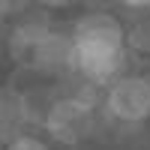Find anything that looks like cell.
I'll use <instances>...</instances> for the list:
<instances>
[{"label": "cell", "instance_id": "cell-1", "mask_svg": "<svg viewBox=\"0 0 150 150\" xmlns=\"http://www.w3.org/2000/svg\"><path fill=\"white\" fill-rule=\"evenodd\" d=\"M105 114L120 126H141L150 117V78L126 75L105 90Z\"/></svg>", "mask_w": 150, "mask_h": 150}, {"label": "cell", "instance_id": "cell-2", "mask_svg": "<svg viewBox=\"0 0 150 150\" xmlns=\"http://www.w3.org/2000/svg\"><path fill=\"white\" fill-rule=\"evenodd\" d=\"M72 42L81 51H120L126 48V27L123 18H117L108 9L84 12L72 21Z\"/></svg>", "mask_w": 150, "mask_h": 150}, {"label": "cell", "instance_id": "cell-3", "mask_svg": "<svg viewBox=\"0 0 150 150\" xmlns=\"http://www.w3.org/2000/svg\"><path fill=\"white\" fill-rule=\"evenodd\" d=\"M54 30V21L45 6H21V15L12 24L9 33V57L18 63V69L33 72V54L48 33Z\"/></svg>", "mask_w": 150, "mask_h": 150}, {"label": "cell", "instance_id": "cell-4", "mask_svg": "<svg viewBox=\"0 0 150 150\" xmlns=\"http://www.w3.org/2000/svg\"><path fill=\"white\" fill-rule=\"evenodd\" d=\"M96 120H99L96 108H87L81 102H75V99L60 96L54 111H51V117H48L45 132L51 135L54 141H60V144H81L84 138L93 135Z\"/></svg>", "mask_w": 150, "mask_h": 150}, {"label": "cell", "instance_id": "cell-5", "mask_svg": "<svg viewBox=\"0 0 150 150\" xmlns=\"http://www.w3.org/2000/svg\"><path fill=\"white\" fill-rule=\"evenodd\" d=\"M72 51H75L72 30L54 27L39 45H36L33 72H42V75H66L69 72V63H72Z\"/></svg>", "mask_w": 150, "mask_h": 150}, {"label": "cell", "instance_id": "cell-6", "mask_svg": "<svg viewBox=\"0 0 150 150\" xmlns=\"http://www.w3.org/2000/svg\"><path fill=\"white\" fill-rule=\"evenodd\" d=\"M21 96V117H24V126H36V129H45L48 126V117L60 99V90L51 84H27L18 90Z\"/></svg>", "mask_w": 150, "mask_h": 150}, {"label": "cell", "instance_id": "cell-7", "mask_svg": "<svg viewBox=\"0 0 150 150\" xmlns=\"http://www.w3.org/2000/svg\"><path fill=\"white\" fill-rule=\"evenodd\" d=\"M24 117H21V96L12 84L0 87V147H9L15 138L24 135Z\"/></svg>", "mask_w": 150, "mask_h": 150}, {"label": "cell", "instance_id": "cell-8", "mask_svg": "<svg viewBox=\"0 0 150 150\" xmlns=\"http://www.w3.org/2000/svg\"><path fill=\"white\" fill-rule=\"evenodd\" d=\"M126 51L132 54H150V12L135 21H126Z\"/></svg>", "mask_w": 150, "mask_h": 150}, {"label": "cell", "instance_id": "cell-9", "mask_svg": "<svg viewBox=\"0 0 150 150\" xmlns=\"http://www.w3.org/2000/svg\"><path fill=\"white\" fill-rule=\"evenodd\" d=\"M6 150H51V147H48L42 138H36V135H27V132H24L21 138H15Z\"/></svg>", "mask_w": 150, "mask_h": 150}, {"label": "cell", "instance_id": "cell-10", "mask_svg": "<svg viewBox=\"0 0 150 150\" xmlns=\"http://www.w3.org/2000/svg\"><path fill=\"white\" fill-rule=\"evenodd\" d=\"M12 9H18V6H12V3H0V21H3L6 15H9V12Z\"/></svg>", "mask_w": 150, "mask_h": 150}, {"label": "cell", "instance_id": "cell-11", "mask_svg": "<svg viewBox=\"0 0 150 150\" xmlns=\"http://www.w3.org/2000/svg\"><path fill=\"white\" fill-rule=\"evenodd\" d=\"M0 150H3V147H0Z\"/></svg>", "mask_w": 150, "mask_h": 150}]
</instances>
